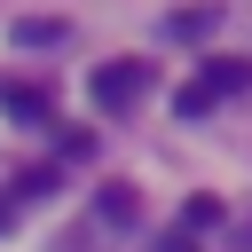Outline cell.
<instances>
[{
  "mask_svg": "<svg viewBox=\"0 0 252 252\" xmlns=\"http://www.w3.org/2000/svg\"><path fill=\"white\" fill-rule=\"evenodd\" d=\"M94 213H102V220H134V213H142V197H134V189H118V181H110V189H102V197H94Z\"/></svg>",
  "mask_w": 252,
  "mask_h": 252,
  "instance_id": "52a82bcc",
  "label": "cell"
},
{
  "mask_svg": "<svg viewBox=\"0 0 252 252\" xmlns=\"http://www.w3.org/2000/svg\"><path fill=\"white\" fill-rule=\"evenodd\" d=\"M87 94H94V110L102 118H126L142 94H150V63H134V55H118V63H102L94 79H87Z\"/></svg>",
  "mask_w": 252,
  "mask_h": 252,
  "instance_id": "6da1fadb",
  "label": "cell"
},
{
  "mask_svg": "<svg viewBox=\"0 0 252 252\" xmlns=\"http://www.w3.org/2000/svg\"><path fill=\"white\" fill-rule=\"evenodd\" d=\"M55 39H63L55 16H24V24H16V47H55Z\"/></svg>",
  "mask_w": 252,
  "mask_h": 252,
  "instance_id": "8992f818",
  "label": "cell"
},
{
  "mask_svg": "<svg viewBox=\"0 0 252 252\" xmlns=\"http://www.w3.org/2000/svg\"><path fill=\"white\" fill-rule=\"evenodd\" d=\"M55 181H63V173H55V165H32V173H24V181H16V189H24V197H47V189H55Z\"/></svg>",
  "mask_w": 252,
  "mask_h": 252,
  "instance_id": "9c48e42d",
  "label": "cell"
},
{
  "mask_svg": "<svg viewBox=\"0 0 252 252\" xmlns=\"http://www.w3.org/2000/svg\"><path fill=\"white\" fill-rule=\"evenodd\" d=\"M197 87H205L213 102H228V94H244V87H252V55H213V63L197 71Z\"/></svg>",
  "mask_w": 252,
  "mask_h": 252,
  "instance_id": "7a4b0ae2",
  "label": "cell"
},
{
  "mask_svg": "<svg viewBox=\"0 0 252 252\" xmlns=\"http://www.w3.org/2000/svg\"><path fill=\"white\" fill-rule=\"evenodd\" d=\"M0 110H8V118H24V126H47V118H55V102H47L39 87H24V79H8V87H0Z\"/></svg>",
  "mask_w": 252,
  "mask_h": 252,
  "instance_id": "3957f363",
  "label": "cell"
},
{
  "mask_svg": "<svg viewBox=\"0 0 252 252\" xmlns=\"http://www.w3.org/2000/svg\"><path fill=\"white\" fill-rule=\"evenodd\" d=\"M220 16H244V24H252V0H236V8H220Z\"/></svg>",
  "mask_w": 252,
  "mask_h": 252,
  "instance_id": "7c38bea8",
  "label": "cell"
},
{
  "mask_svg": "<svg viewBox=\"0 0 252 252\" xmlns=\"http://www.w3.org/2000/svg\"><path fill=\"white\" fill-rule=\"evenodd\" d=\"M205 110H213V94H205V87H197V79H189V87H181V94H173V118H181V126H189V118H205Z\"/></svg>",
  "mask_w": 252,
  "mask_h": 252,
  "instance_id": "ba28073f",
  "label": "cell"
},
{
  "mask_svg": "<svg viewBox=\"0 0 252 252\" xmlns=\"http://www.w3.org/2000/svg\"><path fill=\"white\" fill-rule=\"evenodd\" d=\"M173 228H189V236H205V228H220V197H189Z\"/></svg>",
  "mask_w": 252,
  "mask_h": 252,
  "instance_id": "5b68a950",
  "label": "cell"
},
{
  "mask_svg": "<svg viewBox=\"0 0 252 252\" xmlns=\"http://www.w3.org/2000/svg\"><path fill=\"white\" fill-rule=\"evenodd\" d=\"M213 24H220V8H173L165 16V39H205Z\"/></svg>",
  "mask_w": 252,
  "mask_h": 252,
  "instance_id": "277c9868",
  "label": "cell"
},
{
  "mask_svg": "<svg viewBox=\"0 0 252 252\" xmlns=\"http://www.w3.org/2000/svg\"><path fill=\"white\" fill-rule=\"evenodd\" d=\"M158 252H197V236H189V228H165V244H158Z\"/></svg>",
  "mask_w": 252,
  "mask_h": 252,
  "instance_id": "30bf717a",
  "label": "cell"
},
{
  "mask_svg": "<svg viewBox=\"0 0 252 252\" xmlns=\"http://www.w3.org/2000/svg\"><path fill=\"white\" fill-rule=\"evenodd\" d=\"M8 220H16V205H8V197H0V236H8Z\"/></svg>",
  "mask_w": 252,
  "mask_h": 252,
  "instance_id": "8fae6325",
  "label": "cell"
}]
</instances>
